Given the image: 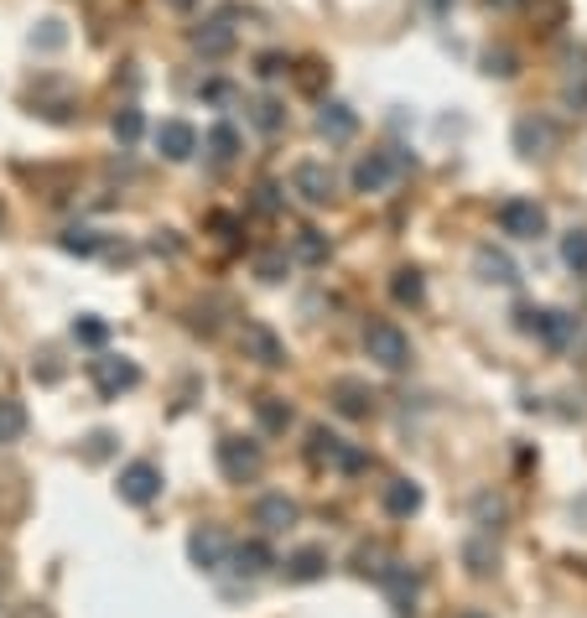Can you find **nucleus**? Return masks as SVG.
<instances>
[{"mask_svg":"<svg viewBox=\"0 0 587 618\" xmlns=\"http://www.w3.org/2000/svg\"><path fill=\"white\" fill-rule=\"evenodd\" d=\"M307 457H312L317 468H338V474H364V468H370L364 447L344 442V437H338V431H328V427H312V431H307Z\"/></svg>","mask_w":587,"mask_h":618,"instance_id":"nucleus-1","label":"nucleus"},{"mask_svg":"<svg viewBox=\"0 0 587 618\" xmlns=\"http://www.w3.org/2000/svg\"><path fill=\"white\" fill-rule=\"evenodd\" d=\"M400 172H405V156H400L396 146L370 151V156H359V162H353V192H390Z\"/></svg>","mask_w":587,"mask_h":618,"instance_id":"nucleus-2","label":"nucleus"},{"mask_svg":"<svg viewBox=\"0 0 587 618\" xmlns=\"http://www.w3.org/2000/svg\"><path fill=\"white\" fill-rule=\"evenodd\" d=\"M89 380H95V390L104 401H120L125 390L141 384V369H136V358H125V354H99V358H89Z\"/></svg>","mask_w":587,"mask_h":618,"instance_id":"nucleus-3","label":"nucleus"},{"mask_svg":"<svg viewBox=\"0 0 587 618\" xmlns=\"http://www.w3.org/2000/svg\"><path fill=\"white\" fill-rule=\"evenodd\" d=\"M520 333H536L540 343H551V349H566L572 338H577V317L572 312H540V307H520L515 312Z\"/></svg>","mask_w":587,"mask_h":618,"instance_id":"nucleus-4","label":"nucleus"},{"mask_svg":"<svg viewBox=\"0 0 587 618\" xmlns=\"http://www.w3.org/2000/svg\"><path fill=\"white\" fill-rule=\"evenodd\" d=\"M364 354L385 364V369H405L411 364V338L400 333L396 323H370L364 328Z\"/></svg>","mask_w":587,"mask_h":618,"instance_id":"nucleus-5","label":"nucleus"},{"mask_svg":"<svg viewBox=\"0 0 587 618\" xmlns=\"http://www.w3.org/2000/svg\"><path fill=\"white\" fill-rule=\"evenodd\" d=\"M218 468H224L229 483H250V478H260V468H265V452H260V442L224 437V442H218Z\"/></svg>","mask_w":587,"mask_h":618,"instance_id":"nucleus-6","label":"nucleus"},{"mask_svg":"<svg viewBox=\"0 0 587 618\" xmlns=\"http://www.w3.org/2000/svg\"><path fill=\"white\" fill-rule=\"evenodd\" d=\"M499 229L510 239H540L546 235V209L536 198H510V203H499Z\"/></svg>","mask_w":587,"mask_h":618,"instance_id":"nucleus-7","label":"nucleus"},{"mask_svg":"<svg viewBox=\"0 0 587 618\" xmlns=\"http://www.w3.org/2000/svg\"><path fill=\"white\" fill-rule=\"evenodd\" d=\"M239 354L255 358L260 369H282V364H286V343L271 333L265 323H245V328H239Z\"/></svg>","mask_w":587,"mask_h":618,"instance_id":"nucleus-8","label":"nucleus"},{"mask_svg":"<svg viewBox=\"0 0 587 618\" xmlns=\"http://www.w3.org/2000/svg\"><path fill=\"white\" fill-rule=\"evenodd\" d=\"M115 489H120V500H125V504L162 500V468H157V463H125Z\"/></svg>","mask_w":587,"mask_h":618,"instance_id":"nucleus-9","label":"nucleus"},{"mask_svg":"<svg viewBox=\"0 0 587 618\" xmlns=\"http://www.w3.org/2000/svg\"><path fill=\"white\" fill-rule=\"evenodd\" d=\"M239 31H235V5L229 11H218V16H209V22L192 31V48L203 52V58H224V52H235Z\"/></svg>","mask_w":587,"mask_h":618,"instance_id":"nucleus-10","label":"nucleus"},{"mask_svg":"<svg viewBox=\"0 0 587 618\" xmlns=\"http://www.w3.org/2000/svg\"><path fill=\"white\" fill-rule=\"evenodd\" d=\"M515 151L520 156H551V151H557V125L546 115H520L515 119Z\"/></svg>","mask_w":587,"mask_h":618,"instance_id":"nucleus-11","label":"nucleus"},{"mask_svg":"<svg viewBox=\"0 0 587 618\" xmlns=\"http://www.w3.org/2000/svg\"><path fill=\"white\" fill-rule=\"evenodd\" d=\"M188 556L198 571H218L224 567V556H229V541H224V530L218 525H198L188 535Z\"/></svg>","mask_w":587,"mask_h":618,"instance_id":"nucleus-12","label":"nucleus"},{"mask_svg":"<svg viewBox=\"0 0 587 618\" xmlns=\"http://www.w3.org/2000/svg\"><path fill=\"white\" fill-rule=\"evenodd\" d=\"M291 192L302 203H333V172L323 162H302V167H291Z\"/></svg>","mask_w":587,"mask_h":618,"instance_id":"nucleus-13","label":"nucleus"},{"mask_svg":"<svg viewBox=\"0 0 587 618\" xmlns=\"http://www.w3.org/2000/svg\"><path fill=\"white\" fill-rule=\"evenodd\" d=\"M157 151H162L166 162H188L192 151H198V130H192L188 119H162L157 125Z\"/></svg>","mask_w":587,"mask_h":618,"instance_id":"nucleus-14","label":"nucleus"},{"mask_svg":"<svg viewBox=\"0 0 587 618\" xmlns=\"http://www.w3.org/2000/svg\"><path fill=\"white\" fill-rule=\"evenodd\" d=\"M333 405L349 416V421H364L375 411V390L364 380H333Z\"/></svg>","mask_w":587,"mask_h":618,"instance_id":"nucleus-15","label":"nucleus"},{"mask_svg":"<svg viewBox=\"0 0 587 618\" xmlns=\"http://www.w3.org/2000/svg\"><path fill=\"white\" fill-rule=\"evenodd\" d=\"M473 265H478V276H484L489 286H515V281H520V265L510 261L504 250H494V244H478Z\"/></svg>","mask_w":587,"mask_h":618,"instance_id":"nucleus-16","label":"nucleus"},{"mask_svg":"<svg viewBox=\"0 0 587 618\" xmlns=\"http://www.w3.org/2000/svg\"><path fill=\"white\" fill-rule=\"evenodd\" d=\"M255 525L271 530V535H276V530H291V525H297V504L286 500V494H265V500L255 504Z\"/></svg>","mask_w":587,"mask_h":618,"instance_id":"nucleus-17","label":"nucleus"},{"mask_svg":"<svg viewBox=\"0 0 587 618\" xmlns=\"http://www.w3.org/2000/svg\"><path fill=\"white\" fill-rule=\"evenodd\" d=\"M317 130H323L328 141H349L353 130H359V115H353L349 104H338V99H328V104L317 110Z\"/></svg>","mask_w":587,"mask_h":618,"instance_id":"nucleus-18","label":"nucleus"},{"mask_svg":"<svg viewBox=\"0 0 587 618\" xmlns=\"http://www.w3.org/2000/svg\"><path fill=\"white\" fill-rule=\"evenodd\" d=\"M323 571H328V551L323 546H302L286 556V577H291V582H317Z\"/></svg>","mask_w":587,"mask_h":618,"instance_id":"nucleus-19","label":"nucleus"},{"mask_svg":"<svg viewBox=\"0 0 587 618\" xmlns=\"http://www.w3.org/2000/svg\"><path fill=\"white\" fill-rule=\"evenodd\" d=\"M385 509H390L396 520H411V515L422 509V483H411V478H396V483H385Z\"/></svg>","mask_w":587,"mask_h":618,"instance_id":"nucleus-20","label":"nucleus"},{"mask_svg":"<svg viewBox=\"0 0 587 618\" xmlns=\"http://www.w3.org/2000/svg\"><path fill=\"white\" fill-rule=\"evenodd\" d=\"M229 556H235L239 577H265V571L276 567V556H271V546H265V541H239Z\"/></svg>","mask_w":587,"mask_h":618,"instance_id":"nucleus-21","label":"nucleus"},{"mask_svg":"<svg viewBox=\"0 0 587 618\" xmlns=\"http://www.w3.org/2000/svg\"><path fill=\"white\" fill-rule=\"evenodd\" d=\"M379 582H385V593L396 597V608L405 614V608H411V597H416V571L400 567V562H390V567H379Z\"/></svg>","mask_w":587,"mask_h":618,"instance_id":"nucleus-22","label":"nucleus"},{"mask_svg":"<svg viewBox=\"0 0 587 618\" xmlns=\"http://www.w3.org/2000/svg\"><path fill=\"white\" fill-rule=\"evenodd\" d=\"M203 151H209L218 167H229V162L239 156V130L235 125H213L209 136H203Z\"/></svg>","mask_w":587,"mask_h":618,"instance_id":"nucleus-23","label":"nucleus"},{"mask_svg":"<svg viewBox=\"0 0 587 618\" xmlns=\"http://www.w3.org/2000/svg\"><path fill=\"white\" fill-rule=\"evenodd\" d=\"M390 297H396L400 307H422V297H426L422 270H411V265H405V270H396V276H390Z\"/></svg>","mask_w":587,"mask_h":618,"instance_id":"nucleus-24","label":"nucleus"},{"mask_svg":"<svg viewBox=\"0 0 587 618\" xmlns=\"http://www.w3.org/2000/svg\"><path fill=\"white\" fill-rule=\"evenodd\" d=\"M255 421H260V431H286V427H291V405H286L282 395H260V401H255Z\"/></svg>","mask_w":587,"mask_h":618,"instance_id":"nucleus-25","label":"nucleus"},{"mask_svg":"<svg viewBox=\"0 0 587 618\" xmlns=\"http://www.w3.org/2000/svg\"><path fill=\"white\" fill-rule=\"evenodd\" d=\"M26 437V405L0 395V442H22Z\"/></svg>","mask_w":587,"mask_h":618,"instance_id":"nucleus-26","label":"nucleus"},{"mask_svg":"<svg viewBox=\"0 0 587 618\" xmlns=\"http://www.w3.org/2000/svg\"><path fill=\"white\" fill-rule=\"evenodd\" d=\"M110 130H115V141H120V146H136V141H141V130H146L141 110H136V104H120L115 119H110Z\"/></svg>","mask_w":587,"mask_h":618,"instance_id":"nucleus-27","label":"nucleus"},{"mask_svg":"<svg viewBox=\"0 0 587 618\" xmlns=\"http://www.w3.org/2000/svg\"><path fill=\"white\" fill-rule=\"evenodd\" d=\"M291 255L307 265H323L328 261V235H317V229H302V235L291 239Z\"/></svg>","mask_w":587,"mask_h":618,"instance_id":"nucleus-28","label":"nucleus"},{"mask_svg":"<svg viewBox=\"0 0 587 618\" xmlns=\"http://www.w3.org/2000/svg\"><path fill=\"white\" fill-rule=\"evenodd\" d=\"M250 119H255V130H265V136H276V130H282L286 125V110H282V99H255V104H250Z\"/></svg>","mask_w":587,"mask_h":618,"instance_id":"nucleus-29","label":"nucleus"},{"mask_svg":"<svg viewBox=\"0 0 587 618\" xmlns=\"http://www.w3.org/2000/svg\"><path fill=\"white\" fill-rule=\"evenodd\" d=\"M58 244H63L68 255H99V250H104V239H99L95 229H63Z\"/></svg>","mask_w":587,"mask_h":618,"instance_id":"nucleus-30","label":"nucleus"},{"mask_svg":"<svg viewBox=\"0 0 587 618\" xmlns=\"http://www.w3.org/2000/svg\"><path fill=\"white\" fill-rule=\"evenodd\" d=\"M104 338H110V323H104V317H89V312H84V317L73 323V343H84V349H99Z\"/></svg>","mask_w":587,"mask_h":618,"instance_id":"nucleus-31","label":"nucleus"},{"mask_svg":"<svg viewBox=\"0 0 587 618\" xmlns=\"http://www.w3.org/2000/svg\"><path fill=\"white\" fill-rule=\"evenodd\" d=\"M562 261L577 270V276H587V229H566L562 239Z\"/></svg>","mask_w":587,"mask_h":618,"instance_id":"nucleus-32","label":"nucleus"},{"mask_svg":"<svg viewBox=\"0 0 587 618\" xmlns=\"http://www.w3.org/2000/svg\"><path fill=\"white\" fill-rule=\"evenodd\" d=\"M255 276H260V281H282V276H286V255H276V250L255 255Z\"/></svg>","mask_w":587,"mask_h":618,"instance_id":"nucleus-33","label":"nucleus"},{"mask_svg":"<svg viewBox=\"0 0 587 618\" xmlns=\"http://www.w3.org/2000/svg\"><path fill=\"white\" fill-rule=\"evenodd\" d=\"M484 73H494V78H510V73H515V52H510V48L494 52L489 48V58H484Z\"/></svg>","mask_w":587,"mask_h":618,"instance_id":"nucleus-34","label":"nucleus"},{"mask_svg":"<svg viewBox=\"0 0 587 618\" xmlns=\"http://www.w3.org/2000/svg\"><path fill=\"white\" fill-rule=\"evenodd\" d=\"M286 68H291V63H286V52H260V58H255V73H260V78H282Z\"/></svg>","mask_w":587,"mask_h":618,"instance_id":"nucleus-35","label":"nucleus"},{"mask_svg":"<svg viewBox=\"0 0 587 618\" xmlns=\"http://www.w3.org/2000/svg\"><path fill=\"white\" fill-rule=\"evenodd\" d=\"M63 22H42V31H32V48H63Z\"/></svg>","mask_w":587,"mask_h":618,"instance_id":"nucleus-36","label":"nucleus"},{"mask_svg":"<svg viewBox=\"0 0 587 618\" xmlns=\"http://www.w3.org/2000/svg\"><path fill=\"white\" fill-rule=\"evenodd\" d=\"M110 442H115L110 431H95V437H89V447H84V457H89V463H99V457H110Z\"/></svg>","mask_w":587,"mask_h":618,"instance_id":"nucleus-37","label":"nucleus"},{"mask_svg":"<svg viewBox=\"0 0 587 618\" xmlns=\"http://www.w3.org/2000/svg\"><path fill=\"white\" fill-rule=\"evenodd\" d=\"M260 198H255V209L260 214H276V209H282V198H276V188H271V182H260Z\"/></svg>","mask_w":587,"mask_h":618,"instance_id":"nucleus-38","label":"nucleus"},{"mask_svg":"<svg viewBox=\"0 0 587 618\" xmlns=\"http://www.w3.org/2000/svg\"><path fill=\"white\" fill-rule=\"evenodd\" d=\"M323 84V73H317V63H307V73H302V89H317Z\"/></svg>","mask_w":587,"mask_h":618,"instance_id":"nucleus-39","label":"nucleus"},{"mask_svg":"<svg viewBox=\"0 0 587 618\" xmlns=\"http://www.w3.org/2000/svg\"><path fill=\"white\" fill-rule=\"evenodd\" d=\"M166 11H183V16H188V11H198V0H162Z\"/></svg>","mask_w":587,"mask_h":618,"instance_id":"nucleus-40","label":"nucleus"},{"mask_svg":"<svg viewBox=\"0 0 587 618\" xmlns=\"http://www.w3.org/2000/svg\"><path fill=\"white\" fill-rule=\"evenodd\" d=\"M489 5H499V11H515V5H525V0H489Z\"/></svg>","mask_w":587,"mask_h":618,"instance_id":"nucleus-41","label":"nucleus"},{"mask_svg":"<svg viewBox=\"0 0 587 618\" xmlns=\"http://www.w3.org/2000/svg\"><path fill=\"white\" fill-rule=\"evenodd\" d=\"M463 618H484V614H463Z\"/></svg>","mask_w":587,"mask_h":618,"instance_id":"nucleus-42","label":"nucleus"}]
</instances>
